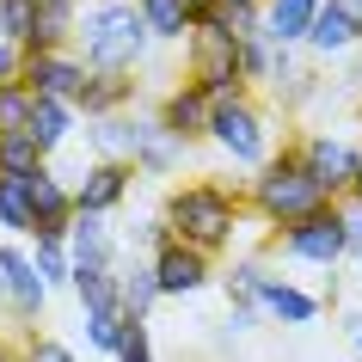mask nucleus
Segmentation results:
<instances>
[{"instance_id": "33", "label": "nucleus", "mask_w": 362, "mask_h": 362, "mask_svg": "<svg viewBox=\"0 0 362 362\" xmlns=\"http://www.w3.org/2000/svg\"><path fill=\"white\" fill-rule=\"evenodd\" d=\"M344 252H356V258H362V203H356V209H344Z\"/></svg>"}, {"instance_id": "28", "label": "nucleus", "mask_w": 362, "mask_h": 362, "mask_svg": "<svg viewBox=\"0 0 362 362\" xmlns=\"http://www.w3.org/2000/svg\"><path fill=\"white\" fill-rule=\"evenodd\" d=\"M258 288H264V264H240L228 270V307H258Z\"/></svg>"}, {"instance_id": "25", "label": "nucleus", "mask_w": 362, "mask_h": 362, "mask_svg": "<svg viewBox=\"0 0 362 362\" xmlns=\"http://www.w3.org/2000/svg\"><path fill=\"white\" fill-rule=\"evenodd\" d=\"M0 228L31 233V197H25V178H0Z\"/></svg>"}, {"instance_id": "4", "label": "nucleus", "mask_w": 362, "mask_h": 362, "mask_svg": "<svg viewBox=\"0 0 362 362\" xmlns=\"http://www.w3.org/2000/svg\"><path fill=\"white\" fill-rule=\"evenodd\" d=\"M185 43H191V86H203L209 105L246 98V80H240V43L221 37V31H203V25H197Z\"/></svg>"}, {"instance_id": "30", "label": "nucleus", "mask_w": 362, "mask_h": 362, "mask_svg": "<svg viewBox=\"0 0 362 362\" xmlns=\"http://www.w3.org/2000/svg\"><path fill=\"white\" fill-rule=\"evenodd\" d=\"M25 111H31V93H25L19 80H6V86H0V129H19Z\"/></svg>"}, {"instance_id": "13", "label": "nucleus", "mask_w": 362, "mask_h": 362, "mask_svg": "<svg viewBox=\"0 0 362 362\" xmlns=\"http://www.w3.org/2000/svg\"><path fill=\"white\" fill-rule=\"evenodd\" d=\"M153 135V117H98V129H93V148L98 160H117V166H135V153H141V141Z\"/></svg>"}, {"instance_id": "11", "label": "nucleus", "mask_w": 362, "mask_h": 362, "mask_svg": "<svg viewBox=\"0 0 362 362\" xmlns=\"http://www.w3.org/2000/svg\"><path fill=\"white\" fill-rule=\"evenodd\" d=\"M148 270H153V288L160 295H197V288L209 283V258L191 252V246H160Z\"/></svg>"}, {"instance_id": "9", "label": "nucleus", "mask_w": 362, "mask_h": 362, "mask_svg": "<svg viewBox=\"0 0 362 362\" xmlns=\"http://www.w3.org/2000/svg\"><path fill=\"white\" fill-rule=\"evenodd\" d=\"M135 166H117V160H93L86 178L74 185V215H111L123 197H129Z\"/></svg>"}, {"instance_id": "14", "label": "nucleus", "mask_w": 362, "mask_h": 362, "mask_svg": "<svg viewBox=\"0 0 362 362\" xmlns=\"http://www.w3.org/2000/svg\"><path fill=\"white\" fill-rule=\"evenodd\" d=\"M325 0H264L258 13V31H264V43L270 49H288V43H301L307 37V25H313V13H320Z\"/></svg>"}, {"instance_id": "40", "label": "nucleus", "mask_w": 362, "mask_h": 362, "mask_svg": "<svg viewBox=\"0 0 362 362\" xmlns=\"http://www.w3.org/2000/svg\"><path fill=\"white\" fill-rule=\"evenodd\" d=\"M0 362H25V356H13V350H6V344H0Z\"/></svg>"}, {"instance_id": "27", "label": "nucleus", "mask_w": 362, "mask_h": 362, "mask_svg": "<svg viewBox=\"0 0 362 362\" xmlns=\"http://www.w3.org/2000/svg\"><path fill=\"white\" fill-rule=\"evenodd\" d=\"M31 270H37V283H68L74 276V264H68V246L62 240H37V258H31Z\"/></svg>"}, {"instance_id": "16", "label": "nucleus", "mask_w": 362, "mask_h": 362, "mask_svg": "<svg viewBox=\"0 0 362 362\" xmlns=\"http://www.w3.org/2000/svg\"><path fill=\"white\" fill-rule=\"evenodd\" d=\"M258 307H264L270 320H283V325H313L320 320V295H307V288H295V283H276V276H264Z\"/></svg>"}, {"instance_id": "18", "label": "nucleus", "mask_w": 362, "mask_h": 362, "mask_svg": "<svg viewBox=\"0 0 362 362\" xmlns=\"http://www.w3.org/2000/svg\"><path fill=\"white\" fill-rule=\"evenodd\" d=\"M19 129H31V141H37L43 153H56L62 141H68V129H74V105H62V98H31V111H25Z\"/></svg>"}, {"instance_id": "8", "label": "nucleus", "mask_w": 362, "mask_h": 362, "mask_svg": "<svg viewBox=\"0 0 362 362\" xmlns=\"http://www.w3.org/2000/svg\"><path fill=\"white\" fill-rule=\"evenodd\" d=\"M80 80H86V62H74L68 49H43V56L19 62V86L31 98H62V105H74Z\"/></svg>"}, {"instance_id": "24", "label": "nucleus", "mask_w": 362, "mask_h": 362, "mask_svg": "<svg viewBox=\"0 0 362 362\" xmlns=\"http://www.w3.org/2000/svg\"><path fill=\"white\" fill-rule=\"evenodd\" d=\"M117 301H123V313H129V320H148V307L160 301V288H153V270H148V264L123 270V276H117Z\"/></svg>"}, {"instance_id": "35", "label": "nucleus", "mask_w": 362, "mask_h": 362, "mask_svg": "<svg viewBox=\"0 0 362 362\" xmlns=\"http://www.w3.org/2000/svg\"><path fill=\"white\" fill-rule=\"evenodd\" d=\"M252 320H258V307H228V332H252Z\"/></svg>"}, {"instance_id": "6", "label": "nucleus", "mask_w": 362, "mask_h": 362, "mask_svg": "<svg viewBox=\"0 0 362 362\" xmlns=\"http://www.w3.org/2000/svg\"><path fill=\"white\" fill-rule=\"evenodd\" d=\"M283 246L307 264H338L344 258V209L338 203H325V209L301 215L295 228H283Z\"/></svg>"}, {"instance_id": "20", "label": "nucleus", "mask_w": 362, "mask_h": 362, "mask_svg": "<svg viewBox=\"0 0 362 362\" xmlns=\"http://www.w3.org/2000/svg\"><path fill=\"white\" fill-rule=\"evenodd\" d=\"M135 13L148 25V37H160V43H185L197 31V19L185 13V0H135Z\"/></svg>"}, {"instance_id": "41", "label": "nucleus", "mask_w": 362, "mask_h": 362, "mask_svg": "<svg viewBox=\"0 0 362 362\" xmlns=\"http://www.w3.org/2000/svg\"><path fill=\"white\" fill-rule=\"evenodd\" d=\"M356 350H362V325H356Z\"/></svg>"}, {"instance_id": "3", "label": "nucleus", "mask_w": 362, "mask_h": 362, "mask_svg": "<svg viewBox=\"0 0 362 362\" xmlns=\"http://www.w3.org/2000/svg\"><path fill=\"white\" fill-rule=\"evenodd\" d=\"M252 209L264 215V221H276V228H295L301 215L325 209V197L307 178L301 153H283V160H264L258 166V178H252Z\"/></svg>"}, {"instance_id": "7", "label": "nucleus", "mask_w": 362, "mask_h": 362, "mask_svg": "<svg viewBox=\"0 0 362 362\" xmlns=\"http://www.w3.org/2000/svg\"><path fill=\"white\" fill-rule=\"evenodd\" d=\"M356 160H362V148H356V141H344V135H313V141L301 148V166H307V178L320 185L325 203H332L338 191H350Z\"/></svg>"}, {"instance_id": "10", "label": "nucleus", "mask_w": 362, "mask_h": 362, "mask_svg": "<svg viewBox=\"0 0 362 362\" xmlns=\"http://www.w3.org/2000/svg\"><path fill=\"white\" fill-rule=\"evenodd\" d=\"M0 295L13 301L19 320H37L43 301H49V288L37 283V270H31V258H25L19 246H0Z\"/></svg>"}, {"instance_id": "36", "label": "nucleus", "mask_w": 362, "mask_h": 362, "mask_svg": "<svg viewBox=\"0 0 362 362\" xmlns=\"http://www.w3.org/2000/svg\"><path fill=\"white\" fill-rule=\"evenodd\" d=\"M332 6H338L344 19H350V25H356V31H362V0H332Z\"/></svg>"}, {"instance_id": "5", "label": "nucleus", "mask_w": 362, "mask_h": 362, "mask_svg": "<svg viewBox=\"0 0 362 362\" xmlns=\"http://www.w3.org/2000/svg\"><path fill=\"white\" fill-rule=\"evenodd\" d=\"M209 141L228 153V160H240V166H264V160H270V129H264V117H258L252 98L215 105V111H209Z\"/></svg>"}, {"instance_id": "34", "label": "nucleus", "mask_w": 362, "mask_h": 362, "mask_svg": "<svg viewBox=\"0 0 362 362\" xmlns=\"http://www.w3.org/2000/svg\"><path fill=\"white\" fill-rule=\"evenodd\" d=\"M19 49H13V43H6V37H0V86H6V80H19Z\"/></svg>"}, {"instance_id": "19", "label": "nucleus", "mask_w": 362, "mask_h": 362, "mask_svg": "<svg viewBox=\"0 0 362 362\" xmlns=\"http://www.w3.org/2000/svg\"><path fill=\"white\" fill-rule=\"evenodd\" d=\"M301 43L313 49V56H344V49H356V43H362V31L344 19L332 0H325L320 13H313V25H307V37H301Z\"/></svg>"}, {"instance_id": "23", "label": "nucleus", "mask_w": 362, "mask_h": 362, "mask_svg": "<svg viewBox=\"0 0 362 362\" xmlns=\"http://www.w3.org/2000/svg\"><path fill=\"white\" fill-rule=\"evenodd\" d=\"M0 37L25 56L37 43V0H0Z\"/></svg>"}, {"instance_id": "22", "label": "nucleus", "mask_w": 362, "mask_h": 362, "mask_svg": "<svg viewBox=\"0 0 362 362\" xmlns=\"http://www.w3.org/2000/svg\"><path fill=\"white\" fill-rule=\"evenodd\" d=\"M49 153L31 141V129H0V178H31Z\"/></svg>"}, {"instance_id": "38", "label": "nucleus", "mask_w": 362, "mask_h": 362, "mask_svg": "<svg viewBox=\"0 0 362 362\" xmlns=\"http://www.w3.org/2000/svg\"><path fill=\"white\" fill-rule=\"evenodd\" d=\"M215 6H246V13H258L264 0H215Z\"/></svg>"}, {"instance_id": "39", "label": "nucleus", "mask_w": 362, "mask_h": 362, "mask_svg": "<svg viewBox=\"0 0 362 362\" xmlns=\"http://www.w3.org/2000/svg\"><path fill=\"white\" fill-rule=\"evenodd\" d=\"M350 197L362 203V160H356V178H350Z\"/></svg>"}, {"instance_id": "2", "label": "nucleus", "mask_w": 362, "mask_h": 362, "mask_svg": "<svg viewBox=\"0 0 362 362\" xmlns=\"http://www.w3.org/2000/svg\"><path fill=\"white\" fill-rule=\"evenodd\" d=\"M80 43H86V68L93 74H129L148 56V25L135 13V0H93L80 19Z\"/></svg>"}, {"instance_id": "37", "label": "nucleus", "mask_w": 362, "mask_h": 362, "mask_svg": "<svg viewBox=\"0 0 362 362\" xmlns=\"http://www.w3.org/2000/svg\"><path fill=\"white\" fill-rule=\"evenodd\" d=\"M209 6H215V0H185V13H191V19H203Z\"/></svg>"}, {"instance_id": "17", "label": "nucleus", "mask_w": 362, "mask_h": 362, "mask_svg": "<svg viewBox=\"0 0 362 362\" xmlns=\"http://www.w3.org/2000/svg\"><path fill=\"white\" fill-rule=\"evenodd\" d=\"M129 98H135V80H129V74H86V80H80V93H74V111H86V117H117Z\"/></svg>"}, {"instance_id": "26", "label": "nucleus", "mask_w": 362, "mask_h": 362, "mask_svg": "<svg viewBox=\"0 0 362 362\" xmlns=\"http://www.w3.org/2000/svg\"><path fill=\"white\" fill-rule=\"evenodd\" d=\"M68 288L80 295V307H105V301H117V270H74Z\"/></svg>"}, {"instance_id": "1", "label": "nucleus", "mask_w": 362, "mask_h": 362, "mask_svg": "<svg viewBox=\"0 0 362 362\" xmlns=\"http://www.w3.org/2000/svg\"><path fill=\"white\" fill-rule=\"evenodd\" d=\"M160 221H166L172 246H191L203 258H215L240 233V197H228L221 185H185V191H172Z\"/></svg>"}, {"instance_id": "21", "label": "nucleus", "mask_w": 362, "mask_h": 362, "mask_svg": "<svg viewBox=\"0 0 362 362\" xmlns=\"http://www.w3.org/2000/svg\"><path fill=\"white\" fill-rule=\"evenodd\" d=\"M129 313H123V301H105V307H86V344L93 350H105V356H117V344L129 338Z\"/></svg>"}, {"instance_id": "15", "label": "nucleus", "mask_w": 362, "mask_h": 362, "mask_svg": "<svg viewBox=\"0 0 362 362\" xmlns=\"http://www.w3.org/2000/svg\"><path fill=\"white\" fill-rule=\"evenodd\" d=\"M62 246H68V264H74V270H111V233H105V215H74Z\"/></svg>"}, {"instance_id": "31", "label": "nucleus", "mask_w": 362, "mask_h": 362, "mask_svg": "<svg viewBox=\"0 0 362 362\" xmlns=\"http://www.w3.org/2000/svg\"><path fill=\"white\" fill-rule=\"evenodd\" d=\"M117 362H153V344H148V320L129 325V338L117 344Z\"/></svg>"}, {"instance_id": "29", "label": "nucleus", "mask_w": 362, "mask_h": 362, "mask_svg": "<svg viewBox=\"0 0 362 362\" xmlns=\"http://www.w3.org/2000/svg\"><path fill=\"white\" fill-rule=\"evenodd\" d=\"M270 68H276V49L264 43V31L240 43V80H270Z\"/></svg>"}, {"instance_id": "12", "label": "nucleus", "mask_w": 362, "mask_h": 362, "mask_svg": "<svg viewBox=\"0 0 362 362\" xmlns=\"http://www.w3.org/2000/svg\"><path fill=\"white\" fill-rule=\"evenodd\" d=\"M209 98H203V86H178V93H166V105H160V129L172 135V141H197V135H209Z\"/></svg>"}, {"instance_id": "32", "label": "nucleus", "mask_w": 362, "mask_h": 362, "mask_svg": "<svg viewBox=\"0 0 362 362\" xmlns=\"http://www.w3.org/2000/svg\"><path fill=\"white\" fill-rule=\"evenodd\" d=\"M25 362H74V350L62 338H31L25 344Z\"/></svg>"}]
</instances>
